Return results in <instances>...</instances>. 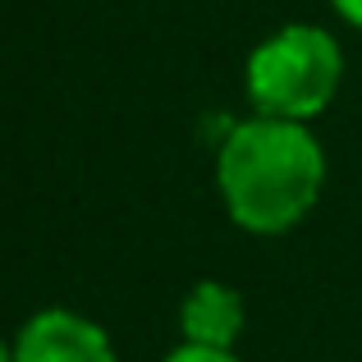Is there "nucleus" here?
Returning a JSON list of instances; mask_svg holds the SVG:
<instances>
[{
  "instance_id": "nucleus-1",
  "label": "nucleus",
  "mask_w": 362,
  "mask_h": 362,
  "mask_svg": "<svg viewBox=\"0 0 362 362\" xmlns=\"http://www.w3.org/2000/svg\"><path fill=\"white\" fill-rule=\"evenodd\" d=\"M216 184L239 230L284 234L317 206L326 184V156L308 124L257 115L234 124L221 142Z\"/></svg>"
},
{
  "instance_id": "nucleus-2",
  "label": "nucleus",
  "mask_w": 362,
  "mask_h": 362,
  "mask_svg": "<svg viewBox=\"0 0 362 362\" xmlns=\"http://www.w3.org/2000/svg\"><path fill=\"white\" fill-rule=\"evenodd\" d=\"M339 74H344V55L335 37L326 28L293 23L247 55V97L257 115L303 124L330 106Z\"/></svg>"
},
{
  "instance_id": "nucleus-3",
  "label": "nucleus",
  "mask_w": 362,
  "mask_h": 362,
  "mask_svg": "<svg viewBox=\"0 0 362 362\" xmlns=\"http://www.w3.org/2000/svg\"><path fill=\"white\" fill-rule=\"evenodd\" d=\"M14 362H119L110 335L69 308H42L23 321Z\"/></svg>"
},
{
  "instance_id": "nucleus-4",
  "label": "nucleus",
  "mask_w": 362,
  "mask_h": 362,
  "mask_svg": "<svg viewBox=\"0 0 362 362\" xmlns=\"http://www.w3.org/2000/svg\"><path fill=\"white\" fill-rule=\"evenodd\" d=\"M179 330H184V344L234 349V339L243 335V298L221 280H202L179 308Z\"/></svg>"
},
{
  "instance_id": "nucleus-5",
  "label": "nucleus",
  "mask_w": 362,
  "mask_h": 362,
  "mask_svg": "<svg viewBox=\"0 0 362 362\" xmlns=\"http://www.w3.org/2000/svg\"><path fill=\"white\" fill-rule=\"evenodd\" d=\"M165 362H239L230 349H197V344H179L175 354H165Z\"/></svg>"
},
{
  "instance_id": "nucleus-6",
  "label": "nucleus",
  "mask_w": 362,
  "mask_h": 362,
  "mask_svg": "<svg viewBox=\"0 0 362 362\" xmlns=\"http://www.w3.org/2000/svg\"><path fill=\"white\" fill-rule=\"evenodd\" d=\"M335 9L349 18L354 28H362V0H335Z\"/></svg>"
},
{
  "instance_id": "nucleus-7",
  "label": "nucleus",
  "mask_w": 362,
  "mask_h": 362,
  "mask_svg": "<svg viewBox=\"0 0 362 362\" xmlns=\"http://www.w3.org/2000/svg\"><path fill=\"white\" fill-rule=\"evenodd\" d=\"M0 362H14V344H5V339H0Z\"/></svg>"
}]
</instances>
